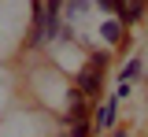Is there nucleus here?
<instances>
[{
    "label": "nucleus",
    "instance_id": "nucleus-1",
    "mask_svg": "<svg viewBox=\"0 0 148 137\" xmlns=\"http://www.w3.org/2000/svg\"><path fill=\"white\" fill-rule=\"evenodd\" d=\"M104 67H108V52H89L85 67L74 74V89L85 93V100H92L100 93V82H104Z\"/></svg>",
    "mask_w": 148,
    "mask_h": 137
},
{
    "label": "nucleus",
    "instance_id": "nucleus-2",
    "mask_svg": "<svg viewBox=\"0 0 148 137\" xmlns=\"http://www.w3.org/2000/svg\"><path fill=\"white\" fill-rule=\"evenodd\" d=\"M115 111H119V100H115V97H108L100 108H96V119H92V126H96V130H111V126H115Z\"/></svg>",
    "mask_w": 148,
    "mask_h": 137
},
{
    "label": "nucleus",
    "instance_id": "nucleus-3",
    "mask_svg": "<svg viewBox=\"0 0 148 137\" xmlns=\"http://www.w3.org/2000/svg\"><path fill=\"white\" fill-rule=\"evenodd\" d=\"M96 8H104L111 19H119V22H130V4L126 0H92Z\"/></svg>",
    "mask_w": 148,
    "mask_h": 137
},
{
    "label": "nucleus",
    "instance_id": "nucleus-4",
    "mask_svg": "<svg viewBox=\"0 0 148 137\" xmlns=\"http://www.w3.org/2000/svg\"><path fill=\"white\" fill-rule=\"evenodd\" d=\"M122 34H126V30H122V22H119V19L100 22V37L108 41V45H119V41H122Z\"/></svg>",
    "mask_w": 148,
    "mask_h": 137
},
{
    "label": "nucleus",
    "instance_id": "nucleus-5",
    "mask_svg": "<svg viewBox=\"0 0 148 137\" xmlns=\"http://www.w3.org/2000/svg\"><path fill=\"white\" fill-rule=\"evenodd\" d=\"M137 74H141V59H130L126 67H122V74H119V85H130Z\"/></svg>",
    "mask_w": 148,
    "mask_h": 137
},
{
    "label": "nucleus",
    "instance_id": "nucleus-6",
    "mask_svg": "<svg viewBox=\"0 0 148 137\" xmlns=\"http://www.w3.org/2000/svg\"><path fill=\"white\" fill-rule=\"evenodd\" d=\"M71 137H92V126H89V119H85V122H74V126H71Z\"/></svg>",
    "mask_w": 148,
    "mask_h": 137
},
{
    "label": "nucleus",
    "instance_id": "nucleus-7",
    "mask_svg": "<svg viewBox=\"0 0 148 137\" xmlns=\"http://www.w3.org/2000/svg\"><path fill=\"white\" fill-rule=\"evenodd\" d=\"M111 137H130V134H126V130H122V126H119V130H115V134H111Z\"/></svg>",
    "mask_w": 148,
    "mask_h": 137
},
{
    "label": "nucleus",
    "instance_id": "nucleus-8",
    "mask_svg": "<svg viewBox=\"0 0 148 137\" xmlns=\"http://www.w3.org/2000/svg\"><path fill=\"white\" fill-rule=\"evenodd\" d=\"M59 137H71V134H59Z\"/></svg>",
    "mask_w": 148,
    "mask_h": 137
},
{
    "label": "nucleus",
    "instance_id": "nucleus-9",
    "mask_svg": "<svg viewBox=\"0 0 148 137\" xmlns=\"http://www.w3.org/2000/svg\"><path fill=\"white\" fill-rule=\"evenodd\" d=\"M30 4H34V0H30Z\"/></svg>",
    "mask_w": 148,
    "mask_h": 137
}]
</instances>
